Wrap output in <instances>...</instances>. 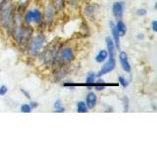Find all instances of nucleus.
<instances>
[{
  "label": "nucleus",
  "instance_id": "1",
  "mask_svg": "<svg viewBox=\"0 0 157 147\" xmlns=\"http://www.w3.org/2000/svg\"><path fill=\"white\" fill-rule=\"evenodd\" d=\"M13 23V8L10 3H3L0 6V24L3 28H9Z\"/></svg>",
  "mask_w": 157,
  "mask_h": 147
},
{
  "label": "nucleus",
  "instance_id": "2",
  "mask_svg": "<svg viewBox=\"0 0 157 147\" xmlns=\"http://www.w3.org/2000/svg\"><path fill=\"white\" fill-rule=\"evenodd\" d=\"M44 41H45V37L42 34H38V36L32 38V40H29V44L28 46V51L29 55H37L44 45Z\"/></svg>",
  "mask_w": 157,
  "mask_h": 147
},
{
  "label": "nucleus",
  "instance_id": "3",
  "mask_svg": "<svg viewBox=\"0 0 157 147\" xmlns=\"http://www.w3.org/2000/svg\"><path fill=\"white\" fill-rule=\"evenodd\" d=\"M57 60L61 63H69L74 59V51L71 47H64L58 51Z\"/></svg>",
  "mask_w": 157,
  "mask_h": 147
},
{
  "label": "nucleus",
  "instance_id": "4",
  "mask_svg": "<svg viewBox=\"0 0 157 147\" xmlns=\"http://www.w3.org/2000/svg\"><path fill=\"white\" fill-rule=\"evenodd\" d=\"M32 34H33V28L31 27H29V26L23 27L21 29V32H20V37H19V40H18L20 45L23 46V45L28 44L29 41L31 40Z\"/></svg>",
  "mask_w": 157,
  "mask_h": 147
},
{
  "label": "nucleus",
  "instance_id": "5",
  "mask_svg": "<svg viewBox=\"0 0 157 147\" xmlns=\"http://www.w3.org/2000/svg\"><path fill=\"white\" fill-rule=\"evenodd\" d=\"M115 65H116L115 58H111V57H109V59H108V61L104 64V65H103V67L100 69L99 72L97 73L96 77H102V76L106 75V74L110 73L111 71L114 70Z\"/></svg>",
  "mask_w": 157,
  "mask_h": 147
},
{
  "label": "nucleus",
  "instance_id": "6",
  "mask_svg": "<svg viewBox=\"0 0 157 147\" xmlns=\"http://www.w3.org/2000/svg\"><path fill=\"white\" fill-rule=\"evenodd\" d=\"M56 46H54L53 44H50L49 47L47 48V50L44 53V61H45V64L47 65H51L54 57L56 55Z\"/></svg>",
  "mask_w": 157,
  "mask_h": 147
},
{
  "label": "nucleus",
  "instance_id": "7",
  "mask_svg": "<svg viewBox=\"0 0 157 147\" xmlns=\"http://www.w3.org/2000/svg\"><path fill=\"white\" fill-rule=\"evenodd\" d=\"M119 60H120V63H121V66L123 68V70H124L126 73H131V70H132V67L130 65V62L128 60V55L126 52H120L119 54Z\"/></svg>",
  "mask_w": 157,
  "mask_h": 147
},
{
  "label": "nucleus",
  "instance_id": "8",
  "mask_svg": "<svg viewBox=\"0 0 157 147\" xmlns=\"http://www.w3.org/2000/svg\"><path fill=\"white\" fill-rule=\"evenodd\" d=\"M112 12L117 20H121L123 17V13H124V3L123 2L114 3L112 7Z\"/></svg>",
  "mask_w": 157,
  "mask_h": 147
},
{
  "label": "nucleus",
  "instance_id": "9",
  "mask_svg": "<svg viewBox=\"0 0 157 147\" xmlns=\"http://www.w3.org/2000/svg\"><path fill=\"white\" fill-rule=\"evenodd\" d=\"M110 28H111V32H112V36H113V41H114L115 46L119 49L120 48V36L118 33V31L115 27V24L113 22H110Z\"/></svg>",
  "mask_w": 157,
  "mask_h": 147
},
{
  "label": "nucleus",
  "instance_id": "10",
  "mask_svg": "<svg viewBox=\"0 0 157 147\" xmlns=\"http://www.w3.org/2000/svg\"><path fill=\"white\" fill-rule=\"evenodd\" d=\"M106 46H107V52H108V57L114 58L115 57V44L113 39L111 37H106Z\"/></svg>",
  "mask_w": 157,
  "mask_h": 147
},
{
  "label": "nucleus",
  "instance_id": "11",
  "mask_svg": "<svg viewBox=\"0 0 157 147\" xmlns=\"http://www.w3.org/2000/svg\"><path fill=\"white\" fill-rule=\"evenodd\" d=\"M96 101H97V97H96L94 92H90L86 95V104L87 108H90V109H93V108H94L95 105H96Z\"/></svg>",
  "mask_w": 157,
  "mask_h": 147
},
{
  "label": "nucleus",
  "instance_id": "12",
  "mask_svg": "<svg viewBox=\"0 0 157 147\" xmlns=\"http://www.w3.org/2000/svg\"><path fill=\"white\" fill-rule=\"evenodd\" d=\"M115 27L118 31V33H119L120 36H124L126 34V32H127V27L126 24L123 23L121 20H118L117 23L115 24Z\"/></svg>",
  "mask_w": 157,
  "mask_h": 147
},
{
  "label": "nucleus",
  "instance_id": "13",
  "mask_svg": "<svg viewBox=\"0 0 157 147\" xmlns=\"http://www.w3.org/2000/svg\"><path fill=\"white\" fill-rule=\"evenodd\" d=\"M108 58V52L107 50H104V49H102V50H100L99 52H98V54L96 55L95 57V61L97 63H104Z\"/></svg>",
  "mask_w": 157,
  "mask_h": 147
},
{
  "label": "nucleus",
  "instance_id": "14",
  "mask_svg": "<svg viewBox=\"0 0 157 147\" xmlns=\"http://www.w3.org/2000/svg\"><path fill=\"white\" fill-rule=\"evenodd\" d=\"M54 17V8L52 6H47L45 8V19L47 23H50Z\"/></svg>",
  "mask_w": 157,
  "mask_h": 147
},
{
  "label": "nucleus",
  "instance_id": "15",
  "mask_svg": "<svg viewBox=\"0 0 157 147\" xmlns=\"http://www.w3.org/2000/svg\"><path fill=\"white\" fill-rule=\"evenodd\" d=\"M41 13L38 11V10L34 9L32 10V20H33V23H36L38 24L41 22Z\"/></svg>",
  "mask_w": 157,
  "mask_h": 147
},
{
  "label": "nucleus",
  "instance_id": "16",
  "mask_svg": "<svg viewBox=\"0 0 157 147\" xmlns=\"http://www.w3.org/2000/svg\"><path fill=\"white\" fill-rule=\"evenodd\" d=\"M77 112L78 113H86L87 112V106L86 104V102L80 101L77 103Z\"/></svg>",
  "mask_w": 157,
  "mask_h": 147
},
{
  "label": "nucleus",
  "instance_id": "17",
  "mask_svg": "<svg viewBox=\"0 0 157 147\" xmlns=\"http://www.w3.org/2000/svg\"><path fill=\"white\" fill-rule=\"evenodd\" d=\"M54 109L57 113H63L65 112V108H64L62 105H61V101L60 100H56L55 103H54Z\"/></svg>",
  "mask_w": 157,
  "mask_h": 147
},
{
  "label": "nucleus",
  "instance_id": "18",
  "mask_svg": "<svg viewBox=\"0 0 157 147\" xmlns=\"http://www.w3.org/2000/svg\"><path fill=\"white\" fill-rule=\"evenodd\" d=\"M53 5L54 8L58 10V11H60L64 7V0H53Z\"/></svg>",
  "mask_w": 157,
  "mask_h": 147
},
{
  "label": "nucleus",
  "instance_id": "19",
  "mask_svg": "<svg viewBox=\"0 0 157 147\" xmlns=\"http://www.w3.org/2000/svg\"><path fill=\"white\" fill-rule=\"evenodd\" d=\"M118 81H119V83L120 85L124 87V88H126L127 86H128V85H129V82H128V81L126 80V78L124 77H122V76H120L119 77H118Z\"/></svg>",
  "mask_w": 157,
  "mask_h": 147
},
{
  "label": "nucleus",
  "instance_id": "20",
  "mask_svg": "<svg viewBox=\"0 0 157 147\" xmlns=\"http://www.w3.org/2000/svg\"><path fill=\"white\" fill-rule=\"evenodd\" d=\"M123 106H124V112L129 111V98L126 96L123 98Z\"/></svg>",
  "mask_w": 157,
  "mask_h": 147
},
{
  "label": "nucleus",
  "instance_id": "21",
  "mask_svg": "<svg viewBox=\"0 0 157 147\" xmlns=\"http://www.w3.org/2000/svg\"><path fill=\"white\" fill-rule=\"evenodd\" d=\"M33 109L31 108V106H29V104H23L21 106V112L23 113H29Z\"/></svg>",
  "mask_w": 157,
  "mask_h": 147
},
{
  "label": "nucleus",
  "instance_id": "22",
  "mask_svg": "<svg viewBox=\"0 0 157 147\" xmlns=\"http://www.w3.org/2000/svg\"><path fill=\"white\" fill-rule=\"evenodd\" d=\"M7 91H8V88L5 86V85H1V86H0V96L5 95L7 93Z\"/></svg>",
  "mask_w": 157,
  "mask_h": 147
},
{
  "label": "nucleus",
  "instance_id": "23",
  "mask_svg": "<svg viewBox=\"0 0 157 147\" xmlns=\"http://www.w3.org/2000/svg\"><path fill=\"white\" fill-rule=\"evenodd\" d=\"M136 14L139 15V16H144V15H146V10H144V9H139L136 11Z\"/></svg>",
  "mask_w": 157,
  "mask_h": 147
},
{
  "label": "nucleus",
  "instance_id": "24",
  "mask_svg": "<svg viewBox=\"0 0 157 147\" xmlns=\"http://www.w3.org/2000/svg\"><path fill=\"white\" fill-rule=\"evenodd\" d=\"M151 28H152V31L154 32H157V21H153L151 24Z\"/></svg>",
  "mask_w": 157,
  "mask_h": 147
},
{
  "label": "nucleus",
  "instance_id": "25",
  "mask_svg": "<svg viewBox=\"0 0 157 147\" xmlns=\"http://www.w3.org/2000/svg\"><path fill=\"white\" fill-rule=\"evenodd\" d=\"M29 106H31V108H32V109H34V108H37L38 104H37L36 102H34V101H32L31 103H29Z\"/></svg>",
  "mask_w": 157,
  "mask_h": 147
},
{
  "label": "nucleus",
  "instance_id": "26",
  "mask_svg": "<svg viewBox=\"0 0 157 147\" xmlns=\"http://www.w3.org/2000/svg\"><path fill=\"white\" fill-rule=\"evenodd\" d=\"M19 2H20V5H22V6H25L28 2H29V0H19Z\"/></svg>",
  "mask_w": 157,
  "mask_h": 147
},
{
  "label": "nucleus",
  "instance_id": "27",
  "mask_svg": "<svg viewBox=\"0 0 157 147\" xmlns=\"http://www.w3.org/2000/svg\"><path fill=\"white\" fill-rule=\"evenodd\" d=\"M21 92L23 93V94H25V95H26V97L27 98H31V96H29V93L26 91V90H24V89H21Z\"/></svg>",
  "mask_w": 157,
  "mask_h": 147
},
{
  "label": "nucleus",
  "instance_id": "28",
  "mask_svg": "<svg viewBox=\"0 0 157 147\" xmlns=\"http://www.w3.org/2000/svg\"><path fill=\"white\" fill-rule=\"evenodd\" d=\"M4 2H5V0H0V6H1V5H2Z\"/></svg>",
  "mask_w": 157,
  "mask_h": 147
},
{
  "label": "nucleus",
  "instance_id": "29",
  "mask_svg": "<svg viewBox=\"0 0 157 147\" xmlns=\"http://www.w3.org/2000/svg\"><path fill=\"white\" fill-rule=\"evenodd\" d=\"M137 37H139V38H142V37H144V36H142V34H141V36H140V34H139V36H137Z\"/></svg>",
  "mask_w": 157,
  "mask_h": 147
}]
</instances>
